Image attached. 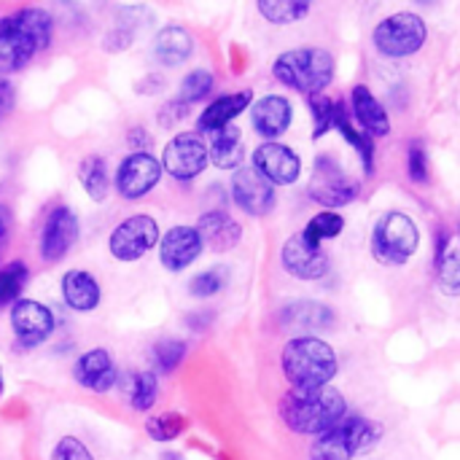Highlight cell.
I'll use <instances>...</instances> for the list:
<instances>
[{"instance_id": "1", "label": "cell", "mask_w": 460, "mask_h": 460, "mask_svg": "<svg viewBox=\"0 0 460 460\" xmlns=\"http://www.w3.org/2000/svg\"><path fill=\"white\" fill-rule=\"evenodd\" d=\"M54 38V19L46 8L27 5L0 19V73H19Z\"/></svg>"}, {"instance_id": "2", "label": "cell", "mask_w": 460, "mask_h": 460, "mask_svg": "<svg viewBox=\"0 0 460 460\" xmlns=\"http://www.w3.org/2000/svg\"><path fill=\"white\" fill-rule=\"evenodd\" d=\"M280 420L299 437H321L348 415L345 396L326 385L315 391H288L278 404Z\"/></svg>"}, {"instance_id": "3", "label": "cell", "mask_w": 460, "mask_h": 460, "mask_svg": "<svg viewBox=\"0 0 460 460\" xmlns=\"http://www.w3.org/2000/svg\"><path fill=\"white\" fill-rule=\"evenodd\" d=\"M280 369L291 391H315V388H326L337 377L340 361L329 342L305 334L283 345Z\"/></svg>"}, {"instance_id": "4", "label": "cell", "mask_w": 460, "mask_h": 460, "mask_svg": "<svg viewBox=\"0 0 460 460\" xmlns=\"http://www.w3.org/2000/svg\"><path fill=\"white\" fill-rule=\"evenodd\" d=\"M383 423L364 415H345L326 434L315 437L310 445V460H356L372 453L383 442Z\"/></svg>"}, {"instance_id": "5", "label": "cell", "mask_w": 460, "mask_h": 460, "mask_svg": "<svg viewBox=\"0 0 460 460\" xmlns=\"http://www.w3.org/2000/svg\"><path fill=\"white\" fill-rule=\"evenodd\" d=\"M272 73L283 86L315 97L334 81V57L315 46L288 49L272 62Z\"/></svg>"}, {"instance_id": "6", "label": "cell", "mask_w": 460, "mask_h": 460, "mask_svg": "<svg viewBox=\"0 0 460 460\" xmlns=\"http://www.w3.org/2000/svg\"><path fill=\"white\" fill-rule=\"evenodd\" d=\"M420 248V229L402 210L385 213L372 229V256L383 267H404Z\"/></svg>"}, {"instance_id": "7", "label": "cell", "mask_w": 460, "mask_h": 460, "mask_svg": "<svg viewBox=\"0 0 460 460\" xmlns=\"http://www.w3.org/2000/svg\"><path fill=\"white\" fill-rule=\"evenodd\" d=\"M426 38H429V27L412 11H399V13L385 16L372 32V43L377 54L388 59H404V57L418 54Z\"/></svg>"}, {"instance_id": "8", "label": "cell", "mask_w": 460, "mask_h": 460, "mask_svg": "<svg viewBox=\"0 0 460 460\" xmlns=\"http://www.w3.org/2000/svg\"><path fill=\"white\" fill-rule=\"evenodd\" d=\"M361 194V183L356 178H350L337 159H332L329 154H321L315 159V167H313V181H310V197L326 208V210H334V208H345L350 205L356 197Z\"/></svg>"}, {"instance_id": "9", "label": "cell", "mask_w": 460, "mask_h": 460, "mask_svg": "<svg viewBox=\"0 0 460 460\" xmlns=\"http://www.w3.org/2000/svg\"><path fill=\"white\" fill-rule=\"evenodd\" d=\"M159 243V224L154 216L137 213L124 218L108 237V251L119 261H137Z\"/></svg>"}, {"instance_id": "10", "label": "cell", "mask_w": 460, "mask_h": 460, "mask_svg": "<svg viewBox=\"0 0 460 460\" xmlns=\"http://www.w3.org/2000/svg\"><path fill=\"white\" fill-rule=\"evenodd\" d=\"M162 172H170L175 181H194L202 175L208 162V143L197 132H178L167 140L162 151Z\"/></svg>"}, {"instance_id": "11", "label": "cell", "mask_w": 460, "mask_h": 460, "mask_svg": "<svg viewBox=\"0 0 460 460\" xmlns=\"http://www.w3.org/2000/svg\"><path fill=\"white\" fill-rule=\"evenodd\" d=\"M162 181V164L148 151H132L116 170V191L124 199H140L154 191Z\"/></svg>"}, {"instance_id": "12", "label": "cell", "mask_w": 460, "mask_h": 460, "mask_svg": "<svg viewBox=\"0 0 460 460\" xmlns=\"http://www.w3.org/2000/svg\"><path fill=\"white\" fill-rule=\"evenodd\" d=\"M253 170L272 186H294L302 175V159L294 148L272 140L253 151Z\"/></svg>"}, {"instance_id": "13", "label": "cell", "mask_w": 460, "mask_h": 460, "mask_svg": "<svg viewBox=\"0 0 460 460\" xmlns=\"http://www.w3.org/2000/svg\"><path fill=\"white\" fill-rule=\"evenodd\" d=\"M78 240V216L67 208L59 205L46 216L43 232H40V259L46 264H57L67 256V251Z\"/></svg>"}, {"instance_id": "14", "label": "cell", "mask_w": 460, "mask_h": 460, "mask_svg": "<svg viewBox=\"0 0 460 460\" xmlns=\"http://www.w3.org/2000/svg\"><path fill=\"white\" fill-rule=\"evenodd\" d=\"M54 313L35 299H16L11 307V329L24 348L43 345L54 332Z\"/></svg>"}, {"instance_id": "15", "label": "cell", "mask_w": 460, "mask_h": 460, "mask_svg": "<svg viewBox=\"0 0 460 460\" xmlns=\"http://www.w3.org/2000/svg\"><path fill=\"white\" fill-rule=\"evenodd\" d=\"M232 199L248 216L261 218V216L272 213L278 194H275V186L270 181H264L253 167H240V170H234V178H232Z\"/></svg>"}, {"instance_id": "16", "label": "cell", "mask_w": 460, "mask_h": 460, "mask_svg": "<svg viewBox=\"0 0 460 460\" xmlns=\"http://www.w3.org/2000/svg\"><path fill=\"white\" fill-rule=\"evenodd\" d=\"M280 264L299 280H321L329 272V256L323 248L307 245L299 234L288 237L280 248Z\"/></svg>"}, {"instance_id": "17", "label": "cell", "mask_w": 460, "mask_h": 460, "mask_svg": "<svg viewBox=\"0 0 460 460\" xmlns=\"http://www.w3.org/2000/svg\"><path fill=\"white\" fill-rule=\"evenodd\" d=\"M159 261L167 272H183L202 253V240L194 226H172L159 237Z\"/></svg>"}, {"instance_id": "18", "label": "cell", "mask_w": 460, "mask_h": 460, "mask_svg": "<svg viewBox=\"0 0 460 460\" xmlns=\"http://www.w3.org/2000/svg\"><path fill=\"white\" fill-rule=\"evenodd\" d=\"M294 121V105L283 94H267L256 102H251V127L256 135L264 137V143H272L283 132H288Z\"/></svg>"}, {"instance_id": "19", "label": "cell", "mask_w": 460, "mask_h": 460, "mask_svg": "<svg viewBox=\"0 0 460 460\" xmlns=\"http://www.w3.org/2000/svg\"><path fill=\"white\" fill-rule=\"evenodd\" d=\"M116 367L105 348H92L81 353L73 364V380L94 394H108L116 385Z\"/></svg>"}, {"instance_id": "20", "label": "cell", "mask_w": 460, "mask_h": 460, "mask_svg": "<svg viewBox=\"0 0 460 460\" xmlns=\"http://www.w3.org/2000/svg\"><path fill=\"white\" fill-rule=\"evenodd\" d=\"M253 102V92L251 89H243V92H232V94H224L218 100H213L202 116L197 119V135H216L221 132L224 127H229L243 111H248Z\"/></svg>"}, {"instance_id": "21", "label": "cell", "mask_w": 460, "mask_h": 460, "mask_svg": "<svg viewBox=\"0 0 460 460\" xmlns=\"http://www.w3.org/2000/svg\"><path fill=\"white\" fill-rule=\"evenodd\" d=\"M194 229H197L202 245H208L213 251H232L243 240V226L229 213H224V210L202 213Z\"/></svg>"}, {"instance_id": "22", "label": "cell", "mask_w": 460, "mask_h": 460, "mask_svg": "<svg viewBox=\"0 0 460 460\" xmlns=\"http://www.w3.org/2000/svg\"><path fill=\"white\" fill-rule=\"evenodd\" d=\"M350 102H353V116L361 124L367 137H385L391 132V119L383 108V102L369 92V86L358 84L350 89Z\"/></svg>"}, {"instance_id": "23", "label": "cell", "mask_w": 460, "mask_h": 460, "mask_svg": "<svg viewBox=\"0 0 460 460\" xmlns=\"http://www.w3.org/2000/svg\"><path fill=\"white\" fill-rule=\"evenodd\" d=\"M59 288H62L65 305L75 313H92V310H97V305L102 299V288H100L97 278L84 272V270L65 272Z\"/></svg>"}, {"instance_id": "24", "label": "cell", "mask_w": 460, "mask_h": 460, "mask_svg": "<svg viewBox=\"0 0 460 460\" xmlns=\"http://www.w3.org/2000/svg\"><path fill=\"white\" fill-rule=\"evenodd\" d=\"M154 59L164 67H178L183 65L191 54H194V38L189 35V30L170 24L164 30H159L154 35Z\"/></svg>"}, {"instance_id": "25", "label": "cell", "mask_w": 460, "mask_h": 460, "mask_svg": "<svg viewBox=\"0 0 460 460\" xmlns=\"http://www.w3.org/2000/svg\"><path fill=\"white\" fill-rule=\"evenodd\" d=\"M208 162L216 164L218 170H240L243 167L245 143H243V132L234 124H229L213 135V143L208 146Z\"/></svg>"}, {"instance_id": "26", "label": "cell", "mask_w": 460, "mask_h": 460, "mask_svg": "<svg viewBox=\"0 0 460 460\" xmlns=\"http://www.w3.org/2000/svg\"><path fill=\"white\" fill-rule=\"evenodd\" d=\"M437 280L447 296H458L460 256L456 237H442V245H437Z\"/></svg>"}, {"instance_id": "27", "label": "cell", "mask_w": 460, "mask_h": 460, "mask_svg": "<svg viewBox=\"0 0 460 460\" xmlns=\"http://www.w3.org/2000/svg\"><path fill=\"white\" fill-rule=\"evenodd\" d=\"M288 326H296L302 332H315V329H329L334 323V310L318 302H294L283 313Z\"/></svg>"}, {"instance_id": "28", "label": "cell", "mask_w": 460, "mask_h": 460, "mask_svg": "<svg viewBox=\"0 0 460 460\" xmlns=\"http://www.w3.org/2000/svg\"><path fill=\"white\" fill-rule=\"evenodd\" d=\"M159 380L154 372H132L124 383V399L135 412H148L156 404Z\"/></svg>"}, {"instance_id": "29", "label": "cell", "mask_w": 460, "mask_h": 460, "mask_svg": "<svg viewBox=\"0 0 460 460\" xmlns=\"http://www.w3.org/2000/svg\"><path fill=\"white\" fill-rule=\"evenodd\" d=\"M81 186L92 202H105L111 191V178H108V164L102 156H86L78 167Z\"/></svg>"}, {"instance_id": "30", "label": "cell", "mask_w": 460, "mask_h": 460, "mask_svg": "<svg viewBox=\"0 0 460 460\" xmlns=\"http://www.w3.org/2000/svg\"><path fill=\"white\" fill-rule=\"evenodd\" d=\"M334 127L342 132V137L361 154V162H364V172L367 175H372L375 172V140L372 137H367L364 132H358V129H353L350 127V116H348V111L342 108V102H337V113H334Z\"/></svg>"}, {"instance_id": "31", "label": "cell", "mask_w": 460, "mask_h": 460, "mask_svg": "<svg viewBox=\"0 0 460 460\" xmlns=\"http://www.w3.org/2000/svg\"><path fill=\"white\" fill-rule=\"evenodd\" d=\"M342 229H345V218L340 213H334V210H323V213H318V216H313L307 221V226L299 232V237L307 245L321 248L323 240H334Z\"/></svg>"}, {"instance_id": "32", "label": "cell", "mask_w": 460, "mask_h": 460, "mask_svg": "<svg viewBox=\"0 0 460 460\" xmlns=\"http://www.w3.org/2000/svg\"><path fill=\"white\" fill-rule=\"evenodd\" d=\"M256 8L272 24H291V22L305 19L313 5L305 0H259Z\"/></svg>"}, {"instance_id": "33", "label": "cell", "mask_w": 460, "mask_h": 460, "mask_svg": "<svg viewBox=\"0 0 460 460\" xmlns=\"http://www.w3.org/2000/svg\"><path fill=\"white\" fill-rule=\"evenodd\" d=\"M213 84H216V78H213V73L205 70V67H197V70L186 73V75L181 78V86H178V102H183V105L199 102L205 94L213 92Z\"/></svg>"}, {"instance_id": "34", "label": "cell", "mask_w": 460, "mask_h": 460, "mask_svg": "<svg viewBox=\"0 0 460 460\" xmlns=\"http://www.w3.org/2000/svg\"><path fill=\"white\" fill-rule=\"evenodd\" d=\"M30 280V270L24 261H11L8 267L0 270V307L8 302H16Z\"/></svg>"}, {"instance_id": "35", "label": "cell", "mask_w": 460, "mask_h": 460, "mask_svg": "<svg viewBox=\"0 0 460 460\" xmlns=\"http://www.w3.org/2000/svg\"><path fill=\"white\" fill-rule=\"evenodd\" d=\"M186 431V418L181 412H162L146 420V434L154 442H172Z\"/></svg>"}, {"instance_id": "36", "label": "cell", "mask_w": 460, "mask_h": 460, "mask_svg": "<svg viewBox=\"0 0 460 460\" xmlns=\"http://www.w3.org/2000/svg\"><path fill=\"white\" fill-rule=\"evenodd\" d=\"M183 356H186V345L181 340H159L154 345V364L159 375H172L183 361Z\"/></svg>"}, {"instance_id": "37", "label": "cell", "mask_w": 460, "mask_h": 460, "mask_svg": "<svg viewBox=\"0 0 460 460\" xmlns=\"http://www.w3.org/2000/svg\"><path fill=\"white\" fill-rule=\"evenodd\" d=\"M307 105L313 111V121H315V129H313V137H323L332 127H334V113H337V102L323 97V94H315V97H307Z\"/></svg>"}, {"instance_id": "38", "label": "cell", "mask_w": 460, "mask_h": 460, "mask_svg": "<svg viewBox=\"0 0 460 460\" xmlns=\"http://www.w3.org/2000/svg\"><path fill=\"white\" fill-rule=\"evenodd\" d=\"M224 283H226V272L221 267H213V270H205L191 278L189 294L191 296H216L224 288Z\"/></svg>"}, {"instance_id": "39", "label": "cell", "mask_w": 460, "mask_h": 460, "mask_svg": "<svg viewBox=\"0 0 460 460\" xmlns=\"http://www.w3.org/2000/svg\"><path fill=\"white\" fill-rule=\"evenodd\" d=\"M49 460H97L92 456V450L78 439V437H62L57 439L51 458Z\"/></svg>"}, {"instance_id": "40", "label": "cell", "mask_w": 460, "mask_h": 460, "mask_svg": "<svg viewBox=\"0 0 460 460\" xmlns=\"http://www.w3.org/2000/svg\"><path fill=\"white\" fill-rule=\"evenodd\" d=\"M407 170H410L412 183H429V178H431V172H429V154H426V146H423L420 140H415V143L410 146Z\"/></svg>"}, {"instance_id": "41", "label": "cell", "mask_w": 460, "mask_h": 460, "mask_svg": "<svg viewBox=\"0 0 460 460\" xmlns=\"http://www.w3.org/2000/svg\"><path fill=\"white\" fill-rule=\"evenodd\" d=\"M11 108H13V84H11L5 75H0V119H3Z\"/></svg>"}, {"instance_id": "42", "label": "cell", "mask_w": 460, "mask_h": 460, "mask_svg": "<svg viewBox=\"0 0 460 460\" xmlns=\"http://www.w3.org/2000/svg\"><path fill=\"white\" fill-rule=\"evenodd\" d=\"M8 232H11V210H8V205L0 202V243L8 237Z\"/></svg>"}, {"instance_id": "43", "label": "cell", "mask_w": 460, "mask_h": 460, "mask_svg": "<svg viewBox=\"0 0 460 460\" xmlns=\"http://www.w3.org/2000/svg\"><path fill=\"white\" fill-rule=\"evenodd\" d=\"M162 460H186V458H183L181 453H164V456H162Z\"/></svg>"}, {"instance_id": "44", "label": "cell", "mask_w": 460, "mask_h": 460, "mask_svg": "<svg viewBox=\"0 0 460 460\" xmlns=\"http://www.w3.org/2000/svg\"><path fill=\"white\" fill-rule=\"evenodd\" d=\"M0 396H3V369H0Z\"/></svg>"}]
</instances>
